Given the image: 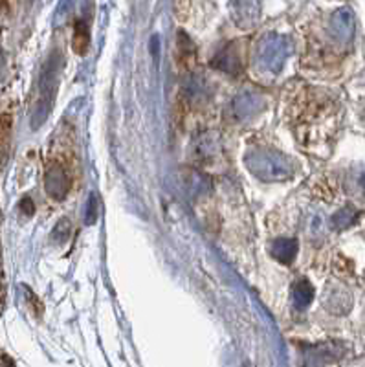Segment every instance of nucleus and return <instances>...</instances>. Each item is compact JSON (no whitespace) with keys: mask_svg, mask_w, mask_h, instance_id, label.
<instances>
[{"mask_svg":"<svg viewBox=\"0 0 365 367\" xmlns=\"http://www.w3.org/2000/svg\"><path fill=\"white\" fill-rule=\"evenodd\" d=\"M246 165L255 177L274 182V180H285L292 174L290 160L283 154L274 151H259L246 156Z\"/></svg>","mask_w":365,"mask_h":367,"instance_id":"obj_1","label":"nucleus"},{"mask_svg":"<svg viewBox=\"0 0 365 367\" xmlns=\"http://www.w3.org/2000/svg\"><path fill=\"white\" fill-rule=\"evenodd\" d=\"M61 68V57L57 54L52 55V59L46 63L43 77H40V92H39V103H37V112H35V127L40 125L46 119L52 107V100H54L55 83H57V75H59Z\"/></svg>","mask_w":365,"mask_h":367,"instance_id":"obj_2","label":"nucleus"},{"mask_svg":"<svg viewBox=\"0 0 365 367\" xmlns=\"http://www.w3.org/2000/svg\"><path fill=\"white\" fill-rule=\"evenodd\" d=\"M286 55H288V43L279 35H268L262 39L257 57H259L262 68L277 72L285 63Z\"/></svg>","mask_w":365,"mask_h":367,"instance_id":"obj_3","label":"nucleus"},{"mask_svg":"<svg viewBox=\"0 0 365 367\" xmlns=\"http://www.w3.org/2000/svg\"><path fill=\"white\" fill-rule=\"evenodd\" d=\"M261 13V0H232L233 20L241 28H250L257 22Z\"/></svg>","mask_w":365,"mask_h":367,"instance_id":"obj_4","label":"nucleus"},{"mask_svg":"<svg viewBox=\"0 0 365 367\" xmlns=\"http://www.w3.org/2000/svg\"><path fill=\"white\" fill-rule=\"evenodd\" d=\"M70 189V177L64 164L50 165L46 173V191L55 199H63L68 195Z\"/></svg>","mask_w":365,"mask_h":367,"instance_id":"obj_5","label":"nucleus"},{"mask_svg":"<svg viewBox=\"0 0 365 367\" xmlns=\"http://www.w3.org/2000/svg\"><path fill=\"white\" fill-rule=\"evenodd\" d=\"M332 33L341 43H349L355 35V15L349 8H341L332 15L331 20Z\"/></svg>","mask_w":365,"mask_h":367,"instance_id":"obj_6","label":"nucleus"},{"mask_svg":"<svg viewBox=\"0 0 365 367\" xmlns=\"http://www.w3.org/2000/svg\"><path fill=\"white\" fill-rule=\"evenodd\" d=\"M350 303H352V299H350V294L347 292L345 288H329L325 298V307L329 308V310H332L334 314H345L350 308Z\"/></svg>","mask_w":365,"mask_h":367,"instance_id":"obj_7","label":"nucleus"},{"mask_svg":"<svg viewBox=\"0 0 365 367\" xmlns=\"http://www.w3.org/2000/svg\"><path fill=\"white\" fill-rule=\"evenodd\" d=\"M271 253L281 263H292L297 253V241H294V239H279L271 246Z\"/></svg>","mask_w":365,"mask_h":367,"instance_id":"obj_8","label":"nucleus"},{"mask_svg":"<svg viewBox=\"0 0 365 367\" xmlns=\"http://www.w3.org/2000/svg\"><path fill=\"white\" fill-rule=\"evenodd\" d=\"M312 298H314V288L308 281H297L292 288V299L296 303L297 308H305L308 307L312 303Z\"/></svg>","mask_w":365,"mask_h":367,"instance_id":"obj_9","label":"nucleus"},{"mask_svg":"<svg viewBox=\"0 0 365 367\" xmlns=\"http://www.w3.org/2000/svg\"><path fill=\"white\" fill-rule=\"evenodd\" d=\"M358 211H356L355 208H350V206H347V208L340 209L338 214L332 217V226H334L336 230H345L349 228V226H352V224L358 220Z\"/></svg>","mask_w":365,"mask_h":367,"instance_id":"obj_10","label":"nucleus"},{"mask_svg":"<svg viewBox=\"0 0 365 367\" xmlns=\"http://www.w3.org/2000/svg\"><path fill=\"white\" fill-rule=\"evenodd\" d=\"M90 35H89V26L83 20L75 22V31H74V48L77 54H84L87 46H89Z\"/></svg>","mask_w":365,"mask_h":367,"instance_id":"obj_11","label":"nucleus"},{"mask_svg":"<svg viewBox=\"0 0 365 367\" xmlns=\"http://www.w3.org/2000/svg\"><path fill=\"white\" fill-rule=\"evenodd\" d=\"M99 209H98V197L96 195H90L89 202H87V211H84V223L92 226V224L98 220Z\"/></svg>","mask_w":365,"mask_h":367,"instance_id":"obj_12","label":"nucleus"},{"mask_svg":"<svg viewBox=\"0 0 365 367\" xmlns=\"http://www.w3.org/2000/svg\"><path fill=\"white\" fill-rule=\"evenodd\" d=\"M352 184V191H356L358 195L365 197V169H358L355 171V174L349 180Z\"/></svg>","mask_w":365,"mask_h":367,"instance_id":"obj_13","label":"nucleus"},{"mask_svg":"<svg viewBox=\"0 0 365 367\" xmlns=\"http://www.w3.org/2000/svg\"><path fill=\"white\" fill-rule=\"evenodd\" d=\"M68 234H70V223L66 218H63V220L57 224V228H55L54 237L57 239V241H64V239L68 237Z\"/></svg>","mask_w":365,"mask_h":367,"instance_id":"obj_14","label":"nucleus"}]
</instances>
